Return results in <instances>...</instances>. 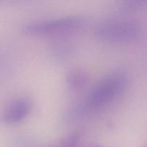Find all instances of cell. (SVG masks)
I'll list each match as a JSON object with an SVG mask.
<instances>
[{
  "label": "cell",
  "instance_id": "obj_1",
  "mask_svg": "<svg viewBox=\"0 0 147 147\" xmlns=\"http://www.w3.org/2000/svg\"><path fill=\"white\" fill-rule=\"evenodd\" d=\"M126 78L121 74L105 78L92 90L86 100V109L96 111L111 103L124 89Z\"/></svg>",
  "mask_w": 147,
  "mask_h": 147
},
{
  "label": "cell",
  "instance_id": "obj_7",
  "mask_svg": "<svg viewBox=\"0 0 147 147\" xmlns=\"http://www.w3.org/2000/svg\"><path fill=\"white\" fill-rule=\"evenodd\" d=\"M78 141V136L73 135L70 136L67 139H66L61 145L57 147H76V142Z\"/></svg>",
  "mask_w": 147,
  "mask_h": 147
},
{
  "label": "cell",
  "instance_id": "obj_3",
  "mask_svg": "<svg viewBox=\"0 0 147 147\" xmlns=\"http://www.w3.org/2000/svg\"><path fill=\"white\" fill-rule=\"evenodd\" d=\"M81 23V19L69 17L57 20L39 22L30 24L24 27V32L32 35H51L64 33L77 27Z\"/></svg>",
  "mask_w": 147,
  "mask_h": 147
},
{
  "label": "cell",
  "instance_id": "obj_2",
  "mask_svg": "<svg viewBox=\"0 0 147 147\" xmlns=\"http://www.w3.org/2000/svg\"><path fill=\"white\" fill-rule=\"evenodd\" d=\"M96 34L111 42H129L139 38L142 28L137 23L129 20H109L96 27Z\"/></svg>",
  "mask_w": 147,
  "mask_h": 147
},
{
  "label": "cell",
  "instance_id": "obj_6",
  "mask_svg": "<svg viewBox=\"0 0 147 147\" xmlns=\"http://www.w3.org/2000/svg\"><path fill=\"white\" fill-rule=\"evenodd\" d=\"M123 4L127 9L136 11L146 8L147 0H123Z\"/></svg>",
  "mask_w": 147,
  "mask_h": 147
},
{
  "label": "cell",
  "instance_id": "obj_5",
  "mask_svg": "<svg viewBox=\"0 0 147 147\" xmlns=\"http://www.w3.org/2000/svg\"><path fill=\"white\" fill-rule=\"evenodd\" d=\"M67 82L70 87L74 89H80L83 88L87 82V76L86 73L81 70H73L69 73Z\"/></svg>",
  "mask_w": 147,
  "mask_h": 147
},
{
  "label": "cell",
  "instance_id": "obj_4",
  "mask_svg": "<svg viewBox=\"0 0 147 147\" xmlns=\"http://www.w3.org/2000/svg\"><path fill=\"white\" fill-rule=\"evenodd\" d=\"M30 111V106L26 100L18 99L11 102L4 109L2 113V120L8 124L18 123L22 121Z\"/></svg>",
  "mask_w": 147,
  "mask_h": 147
},
{
  "label": "cell",
  "instance_id": "obj_8",
  "mask_svg": "<svg viewBox=\"0 0 147 147\" xmlns=\"http://www.w3.org/2000/svg\"><path fill=\"white\" fill-rule=\"evenodd\" d=\"M146 147H147V146H146Z\"/></svg>",
  "mask_w": 147,
  "mask_h": 147
}]
</instances>
